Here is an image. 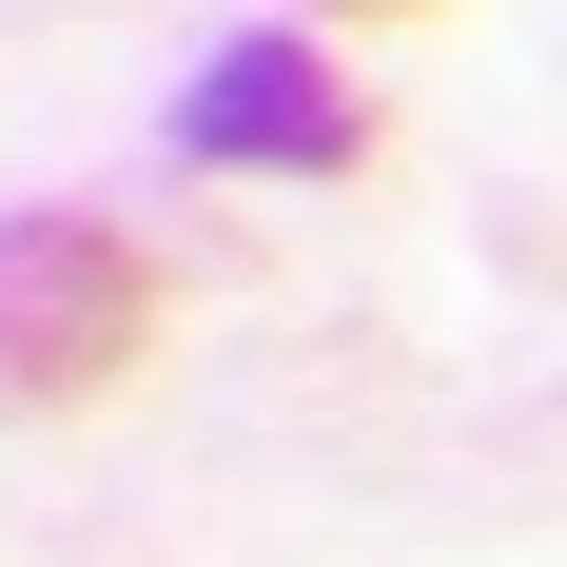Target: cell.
I'll return each instance as SVG.
<instances>
[{
	"mask_svg": "<svg viewBox=\"0 0 567 567\" xmlns=\"http://www.w3.org/2000/svg\"><path fill=\"white\" fill-rule=\"evenodd\" d=\"M157 352V255L117 216H0V411H99Z\"/></svg>",
	"mask_w": 567,
	"mask_h": 567,
	"instance_id": "6da1fadb",
	"label": "cell"
},
{
	"mask_svg": "<svg viewBox=\"0 0 567 567\" xmlns=\"http://www.w3.org/2000/svg\"><path fill=\"white\" fill-rule=\"evenodd\" d=\"M176 157L196 176H352L372 157V99L333 79V40H216L176 79Z\"/></svg>",
	"mask_w": 567,
	"mask_h": 567,
	"instance_id": "7a4b0ae2",
	"label": "cell"
},
{
	"mask_svg": "<svg viewBox=\"0 0 567 567\" xmlns=\"http://www.w3.org/2000/svg\"><path fill=\"white\" fill-rule=\"evenodd\" d=\"M313 20H431V0H313Z\"/></svg>",
	"mask_w": 567,
	"mask_h": 567,
	"instance_id": "3957f363",
	"label": "cell"
}]
</instances>
